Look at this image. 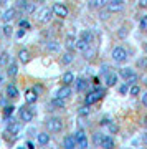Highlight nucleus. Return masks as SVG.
I'll return each instance as SVG.
<instances>
[{
  "instance_id": "1",
  "label": "nucleus",
  "mask_w": 147,
  "mask_h": 149,
  "mask_svg": "<svg viewBox=\"0 0 147 149\" xmlns=\"http://www.w3.org/2000/svg\"><path fill=\"white\" fill-rule=\"evenodd\" d=\"M45 126H46V129L50 133H60L63 129V119L56 118V116H50V118H46Z\"/></svg>"
},
{
  "instance_id": "2",
  "label": "nucleus",
  "mask_w": 147,
  "mask_h": 149,
  "mask_svg": "<svg viewBox=\"0 0 147 149\" xmlns=\"http://www.w3.org/2000/svg\"><path fill=\"white\" fill-rule=\"evenodd\" d=\"M111 56L114 60L116 63H124L127 60V50L121 45H117V47L112 48V52H111Z\"/></svg>"
},
{
  "instance_id": "3",
  "label": "nucleus",
  "mask_w": 147,
  "mask_h": 149,
  "mask_svg": "<svg viewBox=\"0 0 147 149\" xmlns=\"http://www.w3.org/2000/svg\"><path fill=\"white\" fill-rule=\"evenodd\" d=\"M104 93H106L104 88H98V86H96L94 90L89 91V93L86 95V104H88V106H89V104H94L96 101H99L101 98L104 96Z\"/></svg>"
},
{
  "instance_id": "4",
  "label": "nucleus",
  "mask_w": 147,
  "mask_h": 149,
  "mask_svg": "<svg viewBox=\"0 0 147 149\" xmlns=\"http://www.w3.org/2000/svg\"><path fill=\"white\" fill-rule=\"evenodd\" d=\"M18 116H20L21 121L28 123V121H32V119H33V116H35V111H33V108H30V104L26 103L25 106H21V108H20V111H18Z\"/></svg>"
},
{
  "instance_id": "5",
  "label": "nucleus",
  "mask_w": 147,
  "mask_h": 149,
  "mask_svg": "<svg viewBox=\"0 0 147 149\" xmlns=\"http://www.w3.org/2000/svg\"><path fill=\"white\" fill-rule=\"evenodd\" d=\"M107 12L109 13H117V12H122L124 10V2L122 0H109L107 5H106Z\"/></svg>"
},
{
  "instance_id": "6",
  "label": "nucleus",
  "mask_w": 147,
  "mask_h": 149,
  "mask_svg": "<svg viewBox=\"0 0 147 149\" xmlns=\"http://www.w3.org/2000/svg\"><path fill=\"white\" fill-rule=\"evenodd\" d=\"M51 17H53V10H51V8L43 7L42 10L37 13V20L40 22V23H46V22L51 20Z\"/></svg>"
},
{
  "instance_id": "7",
  "label": "nucleus",
  "mask_w": 147,
  "mask_h": 149,
  "mask_svg": "<svg viewBox=\"0 0 147 149\" xmlns=\"http://www.w3.org/2000/svg\"><path fill=\"white\" fill-rule=\"evenodd\" d=\"M53 13L56 17H60V18H66L68 17V8L63 5V3H55V5L51 7Z\"/></svg>"
},
{
  "instance_id": "8",
  "label": "nucleus",
  "mask_w": 147,
  "mask_h": 149,
  "mask_svg": "<svg viewBox=\"0 0 147 149\" xmlns=\"http://www.w3.org/2000/svg\"><path fill=\"white\" fill-rule=\"evenodd\" d=\"M74 139H76V146H79V148H88V139H86V134H84L83 129H79L78 133L74 134Z\"/></svg>"
},
{
  "instance_id": "9",
  "label": "nucleus",
  "mask_w": 147,
  "mask_h": 149,
  "mask_svg": "<svg viewBox=\"0 0 147 149\" xmlns=\"http://www.w3.org/2000/svg\"><path fill=\"white\" fill-rule=\"evenodd\" d=\"M25 100L28 104H33V103H37L38 101V93L33 88H28V90L25 91Z\"/></svg>"
},
{
  "instance_id": "10",
  "label": "nucleus",
  "mask_w": 147,
  "mask_h": 149,
  "mask_svg": "<svg viewBox=\"0 0 147 149\" xmlns=\"http://www.w3.org/2000/svg\"><path fill=\"white\" fill-rule=\"evenodd\" d=\"M55 96H58V98H63V100H68L69 96H71V88H69V85H63L60 90L55 93Z\"/></svg>"
},
{
  "instance_id": "11",
  "label": "nucleus",
  "mask_w": 147,
  "mask_h": 149,
  "mask_svg": "<svg viewBox=\"0 0 147 149\" xmlns=\"http://www.w3.org/2000/svg\"><path fill=\"white\" fill-rule=\"evenodd\" d=\"M17 73H18V65H17L15 60H12L10 63L7 65V74H8L10 78H15Z\"/></svg>"
},
{
  "instance_id": "12",
  "label": "nucleus",
  "mask_w": 147,
  "mask_h": 149,
  "mask_svg": "<svg viewBox=\"0 0 147 149\" xmlns=\"http://www.w3.org/2000/svg\"><path fill=\"white\" fill-rule=\"evenodd\" d=\"M7 98H10V100H17L18 98V88H17L13 83H10V85L7 86Z\"/></svg>"
},
{
  "instance_id": "13",
  "label": "nucleus",
  "mask_w": 147,
  "mask_h": 149,
  "mask_svg": "<svg viewBox=\"0 0 147 149\" xmlns=\"http://www.w3.org/2000/svg\"><path fill=\"white\" fill-rule=\"evenodd\" d=\"M15 15H17V8H8V10H5L2 13V20L5 23H8V22H12L15 18Z\"/></svg>"
},
{
  "instance_id": "14",
  "label": "nucleus",
  "mask_w": 147,
  "mask_h": 149,
  "mask_svg": "<svg viewBox=\"0 0 147 149\" xmlns=\"http://www.w3.org/2000/svg\"><path fill=\"white\" fill-rule=\"evenodd\" d=\"M18 60H20V63L26 65L28 61H30V52H28L26 48H23V50H20V52H18Z\"/></svg>"
},
{
  "instance_id": "15",
  "label": "nucleus",
  "mask_w": 147,
  "mask_h": 149,
  "mask_svg": "<svg viewBox=\"0 0 147 149\" xmlns=\"http://www.w3.org/2000/svg\"><path fill=\"white\" fill-rule=\"evenodd\" d=\"M116 83H117V74L109 71V73L106 74V86H107V88H112Z\"/></svg>"
},
{
  "instance_id": "16",
  "label": "nucleus",
  "mask_w": 147,
  "mask_h": 149,
  "mask_svg": "<svg viewBox=\"0 0 147 149\" xmlns=\"http://www.w3.org/2000/svg\"><path fill=\"white\" fill-rule=\"evenodd\" d=\"M99 148H104V149L114 148V139L111 138V136H107V134H104V138H103V143H101Z\"/></svg>"
},
{
  "instance_id": "17",
  "label": "nucleus",
  "mask_w": 147,
  "mask_h": 149,
  "mask_svg": "<svg viewBox=\"0 0 147 149\" xmlns=\"http://www.w3.org/2000/svg\"><path fill=\"white\" fill-rule=\"evenodd\" d=\"M63 146H64L66 149L76 148V139H74V136H66V138L63 139Z\"/></svg>"
},
{
  "instance_id": "18",
  "label": "nucleus",
  "mask_w": 147,
  "mask_h": 149,
  "mask_svg": "<svg viewBox=\"0 0 147 149\" xmlns=\"http://www.w3.org/2000/svg\"><path fill=\"white\" fill-rule=\"evenodd\" d=\"M37 141H38L40 146H46V144L50 143V134H48V133H38Z\"/></svg>"
},
{
  "instance_id": "19",
  "label": "nucleus",
  "mask_w": 147,
  "mask_h": 149,
  "mask_svg": "<svg viewBox=\"0 0 147 149\" xmlns=\"http://www.w3.org/2000/svg\"><path fill=\"white\" fill-rule=\"evenodd\" d=\"M109 0H91L89 2V8H104L107 5Z\"/></svg>"
},
{
  "instance_id": "20",
  "label": "nucleus",
  "mask_w": 147,
  "mask_h": 149,
  "mask_svg": "<svg viewBox=\"0 0 147 149\" xmlns=\"http://www.w3.org/2000/svg\"><path fill=\"white\" fill-rule=\"evenodd\" d=\"M46 50L50 52V53H58V52H60V43L55 42V40H53V42H48L46 43Z\"/></svg>"
},
{
  "instance_id": "21",
  "label": "nucleus",
  "mask_w": 147,
  "mask_h": 149,
  "mask_svg": "<svg viewBox=\"0 0 147 149\" xmlns=\"http://www.w3.org/2000/svg\"><path fill=\"white\" fill-rule=\"evenodd\" d=\"M74 42H76L74 37L71 35V33H68L66 38H64V47H66V50H73V48H74Z\"/></svg>"
},
{
  "instance_id": "22",
  "label": "nucleus",
  "mask_w": 147,
  "mask_h": 149,
  "mask_svg": "<svg viewBox=\"0 0 147 149\" xmlns=\"http://www.w3.org/2000/svg\"><path fill=\"white\" fill-rule=\"evenodd\" d=\"M20 129H21L20 123H12L10 126H8V129H7V133L8 134H18L20 133Z\"/></svg>"
},
{
  "instance_id": "23",
  "label": "nucleus",
  "mask_w": 147,
  "mask_h": 149,
  "mask_svg": "<svg viewBox=\"0 0 147 149\" xmlns=\"http://www.w3.org/2000/svg\"><path fill=\"white\" fill-rule=\"evenodd\" d=\"M79 38L84 40L86 43H91V42H93V33H91L89 30H83V32L79 33Z\"/></svg>"
},
{
  "instance_id": "24",
  "label": "nucleus",
  "mask_w": 147,
  "mask_h": 149,
  "mask_svg": "<svg viewBox=\"0 0 147 149\" xmlns=\"http://www.w3.org/2000/svg\"><path fill=\"white\" fill-rule=\"evenodd\" d=\"M88 45H89V43H86L84 40H81V38H78V40L74 42V48H76L78 52H84V50L88 48Z\"/></svg>"
},
{
  "instance_id": "25",
  "label": "nucleus",
  "mask_w": 147,
  "mask_h": 149,
  "mask_svg": "<svg viewBox=\"0 0 147 149\" xmlns=\"http://www.w3.org/2000/svg\"><path fill=\"white\" fill-rule=\"evenodd\" d=\"M64 104H66V100H63V98L55 96L51 100V106H55V108H64Z\"/></svg>"
},
{
  "instance_id": "26",
  "label": "nucleus",
  "mask_w": 147,
  "mask_h": 149,
  "mask_svg": "<svg viewBox=\"0 0 147 149\" xmlns=\"http://www.w3.org/2000/svg\"><path fill=\"white\" fill-rule=\"evenodd\" d=\"M61 81H63V85H71V83L74 81V74L71 73V71H66V73L63 74Z\"/></svg>"
},
{
  "instance_id": "27",
  "label": "nucleus",
  "mask_w": 147,
  "mask_h": 149,
  "mask_svg": "<svg viewBox=\"0 0 147 149\" xmlns=\"http://www.w3.org/2000/svg\"><path fill=\"white\" fill-rule=\"evenodd\" d=\"M73 60H74V56L71 55V52L68 50V52H66L63 56H61V60H60V61H61V65H69L71 61H73Z\"/></svg>"
},
{
  "instance_id": "28",
  "label": "nucleus",
  "mask_w": 147,
  "mask_h": 149,
  "mask_svg": "<svg viewBox=\"0 0 147 149\" xmlns=\"http://www.w3.org/2000/svg\"><path fill=\"white\" fill-rule=\"evenodd\" d=\"M134 74V70L132 68H122L121 71H119V74L117 76H121V78H124V80H127L129 76H132Z\"/></svg>"
},
{
  "instance_id": "29",
  "label": "nucleus",
  "mask_w": 147,
  "mask_h": 149,
  "mask_svg": "<svg viewBox=\"0 0 147 149\" xmlns=\"http://www.w3.org/2000/svg\"><path fill=\"white\" fill-rule=\"evenodd\" d=\"M86 88H88V80L79 78V80L76 81V90L78 91H86Z\"/></svg>"
},
{
  "instance_id": "30",
  "label": "nucleus",
  "mask_w": 147,
  "mask_h": 149,
  "mask_svg": "<svg viewBox=\"0 0 147 149\" xmlns=\"http://www.w3.org/2000/svg\"><path fill=\"white\" fill-rule=\"evenodd\" d=\"M103 138H104V134L103 133H94V136H93V143H94V146H101Z\"/></svg>"
},
{
  "instance_id": "31",
  "label": "nucleus",
  "mask_w": 147,
  "mask_h": 149,
  "mask_svg": "<svg viewBox=\"0 0 147 149\" xmlns=\"http://www.w3.org/2000/svg\"><path fill=\"white\" fill-rule=\"evenodd\" d=\"M137 68H141V70H147V55H146V56H142V58L137 60Z\"/></svg>"
},
{
  "instance_id": "32",
  "label": "nucleus",
  "mask_w": 147,
  "mask_h": 149,
  "mask_svg": "<svg viewBox=\"0 0 147 149\" xmlns=\"http://www.w3.org/2000/svg\"><path fill=\"white\" fill-rule=\"evenodd\" d=\"M23 12H25L26 15H32L33 12H35V3H25V7H23Z\"/></svg>"
},
{
  "instance_id": "33",
  "label": "nucleus",
  "mask_w": 147,
  "mask_h": 149,
  "mask_svg": "<svg viewBox=\"0 0 147 149\" xmlns=\"http://www.w3.org/2000/svg\"><path fill=\"white\" fill-rule=\"evenodd\" d=\"M117 91H119V95H127V93H129V85H127V83H124V85H121Z\"/></svg>"
},
{
  "instance_id": "34",
  "label": "nucleus",
  "mask_w": 147,
  "mask_h": 149,
  "mask_svg": "<svg viewBox=\"0 0 147 149\" xmlns=\"http://www.w3.org/2000/svg\"><path fill=\"white\" fill-rule=\"evenodd\" d=\"M129 93H131L132 96H137L139 93H141V88L137 85H131V90H129Z\"/></svg>"
},
{
  "instance_id": "35",
  "label": "nucleus",
  "mask_w": 147,
  "mask_h": 149,
  "mask_svg": "<svg viewBox=\"0 0 147 149\" xmlns=\"http://www.w3.org/2000/svg\"><path fill=\"white\" fill-rule=\"evenodd\" d=\"M3 33H5L7 37H12V33H13V27H12V25H8V23H7L5 27H3Z\"/></svg>"
},
{
  "instance_id": "36",
  "label": "nucleus",
  "mask_w": 147,
  "mask_h": 149,
  "mask_svg": "<svg viewBox=\"0 0 147 149\" xmlns=\"http://www.w3.org/2000/svg\"><path fill=\"white\" fill-rule=\"evenodd\" d=\"M7 60H8V53L5 52V53H2V56H0V68L7 65Z\"/></svg>"
},
{
  "instance_id": "37",
  "label": "nucleus",
  "mask_w": 147,
  "mask_h": 149,
  "mask_svg": "<svg viewBox=\"0 0 147 149\" xmlns=\"http://www.w3.org/2000/svg\"><path fill=\"white\" fill-rule=\"evenodd\" d=\"M137 78H139V76H137V74L134 73V74H132V76H129V78H127V80H126V83H127V85H136Z\"/></svg>"
},
{
  "instance_id": "38",
  "label": "nucleus",
  "mask_w": 147,
  "mask_h": 149,
  "mask_svg": "<svg viewBox=\"0 0 147 149\" xmlns=\"http://www.w3.org/2000/svg\"><path fill=\"white\" fill-rule=\"evenodd\" d=\"M139 27H141V30H147V15H144L141 18V23H139Z\"/></svg>"
},
{
  "instance_id": "39",
  "label": "nucleus",
  "mask_w": 147,
  "mask_h": 149,
  "mask_svg": "<svg viewBox=\"0 0 147 149\" xmlns=\"http://www.w3.org/2000/svg\"><path fill=\"white\" fill-rule=\"evenodd\" d=\"M107 128H109V133H112V134H114V133H117V126H116V124H114V123H107Z\"/></svg>"
},
{
  "instance_id": "40",
  "label": "nucleus",
  "mask_w": 147,
  "mask_h": 149,
  "mask_svg": "<svg viewBox=\"0 0 147 149\" xmlns=\"http://www.w3.org/2000/svg\"><path fill=\"white\" fill-rule=\"evenodd\" d=\"M117 37H119V38H126L127 37V28L122 27V30H119V32H117Z\"/></svg>"
},
{
  "instance_id": "41",
  "label": "nucleus",
  "mask_w": 147,
  "mask_h": 149,
  "mask_svg": "<svg viewBox=\"0 0 147 149\" xmlns=\"http://www.w3.org/2000/svg\"><path fill=\"white\" fill-rule=\"evenodd\" d=\"M109 68H111V66H107V65H103V66H101V73L107 74V73H109Z\"/></svg>"
},
{
  "instance_id": "42",
  "label": "nucleus",
  "mask_w": 147,
  "mask_h": 149,
  "mask_svg": "<svg viewBox=\"0 0 147 149\" xmlns=\"http://www.w3.org/2000/svg\"><path fill=\"white\" fill-rule=\"evenodd\" d=\"M137 5L141 8H147V0H137Z\"/></svg>"
},
{
  "instance_id": "43",
  "label": "nucleus",
  "mask_w": 147,
  "mask_h": 149,
  "mask_svg": "<svg viewBox=\"0 0 147 149\" xmlns=\"http://www.w3.org/2000/svg\"><path fill=\"white\" fill-rule=\"evenodd\" d=\"M5 116H10L12 113H13V106H5Z\"/></svg>"
},
{
  "instance_id": "44",
  "label": "nucleus",
  "mask_w": 147,
  "mask_h": 149,
  "mask_svg": "<svg viewBox=\"0 0 147 149\" xmlns=\"http://www.w3.org/2000/svg\"><path fill=\"white\" fill-rule=\"evenodd\" d=\"M20 27L23 28V30H26V28H30V23H28L26 20H21L20 22Z\"/></svg>"
},
{
  "instance_id": "45",
  "label": "nucleus",
  "mask_w": 147,
  "mask_h": 149,
  "mask_svg": "<svg viewBox=\"0 0 147 149\" xmlns=\"http://www.w3.org/2000/svg\"><path fill=\"white\" fill-rule=\"evenodd\" d=\"M142 104H144V106L147 108V91L144 93V95H142Z\"/></svg>"
},
{
  "instance_id": "46",
  "label": "nucleus",
  "mask_w": 147,
  "mask_h": 149,
  "mask_svg": "<svg viewBox=\"0 0 147 149\" xmlns=\"http://www.w3.org/2000/svg\"><path fill=\"white\" fill-rule=\"evenodd\" d=\"M91 81H93V85H94V86H98V85H99V78H98V76H94V78H93Z\"/></svg>"
},
{
  "instance_id": "47",
  "label": "nucleus",
  "mask_w": 147,
  "mask_h": 149,
  "mask_svg": "<svg viewBox=\"0 0 147 149\" xmlns=\"http://www.w3.org/2000/svg\"><path fill=\"white\" fill-rule=\"evenodd\" d=\"M33 90L37 91L38 95H40V93H42V91H43V88H42V86H40V85H37V86H35V88H33Z\"/></svg>"
},
{
  "instance_id": "48",
  "label": "nucleus",
  "mask_w": 147,
  "mask_h": 149,
  "mask_svg": "<svg viewBox=\"0 0 147 149\" xmlns=\"http://www.w3.org/2000/svg\"><path fill=\"white\" fill-rule=\"evenodd\" d=\"M25 146H26L28 149H33V143H32V141H26V143H25Z\"/></svg>"
},
{
  "instance_id": "49",
  "label": "nucleus",
  "mask_w": 147,
  "mask_h": 149,
  "mask_svg": "<svg viewBox=\"0 0 147 149\" xmlns=\"http://www.w3.org/2000/svg\"><path fill=\"white\" fill-rule=\"evenodd\" d=\"M23 33H25V30L21 28V30H18V33H17V37H18V38H21V37H23Z\"/></svg>"
},
{
  "instance_id": "50",
  "label": "nucleus",
  "mask_w": 147,
  "mask_h": 149,
  "mask_svg": "<svg viewBox=\"0 0 147 149\" xmlns=\"http://www.w3.org/2000/svg\"><path fill=\"white\" fill-rule=\"evenodd\" d=\"M107 123H109V119H106V118H104V119L101 121V124H103V126H107Z\"/></svg>"
},
{
  "instance_id": "51",
  "label": "nucleus",
  "mask_w": 147,
  "mask_h": 149,
  "mask_svg": "<svg viewBox=\"0 0 147 149\" xmlns=\"http://www.w3.org/2000/svg\"><path fill=\"white\" fill-rule=\"evenodd\" d=\"M142 48H144V52H146V55H147V43H144V47Z\"/></svg>"
},
{
  "instance_id": "52",
  "label": "nucleus",
  "mask_w": 147,
  "mask_h": 149,
  "mask_svg": "<svg viewBox=\"0 0 147 149\" xmlns=\"http://www.w3.org/2000/svg\"><path fill=\"white\" fill-rule=\"evenodd\" d=\"M2 81H3V78H2V74H0V85H2Z\"/></svg>"
},
{
  "instance_id": "53",
  "label": "nucleus",
  "mask_w": 147,
  "mask_h": 149,
  "mask_svg": "<svg viewBox=\"0 0 147 149\" xmlns=\"http://www.w3.org/2000/svg\"><path fill=\"white\" fill-rule=\"evenodd\" d=\"M144 81H146V85H147V76H146V78H144Z\"/></svg>"
},
{
  "instance_id": "54",
  "label": "nucleus",
  "mask_w": 147,
  "mask_h": 149,
  "mask_svg": "<svg viewBox=\"0 0 147 149\" xmlns=\"http://www.w3.org/2000/svg\"><path fill=\"white\" fill-rule=\"evenodd\" d=\"M146 141H147V134H146Z\"/></svg>"
},
{
  "instance_id": "55",
  "label": "nucleus",
  "mask_w": 147,
  "mask_h": 149,
  "mask_svg": "<svg viewBox=\"0 0 147 149\" xmlns=\"http://www.w3.org/2000/svg\"><path fill=\"white\" fill-rule=\"evenodd\" d=\"M146 123H147V118H146Z\"/></svg>"
}]
</instances>
